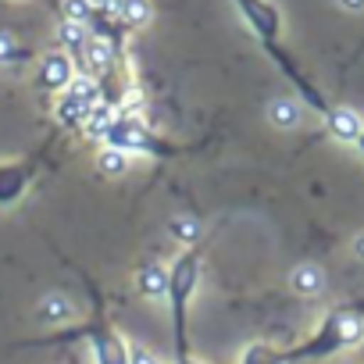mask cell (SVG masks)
I'll list each match as a JSON object with an SVG mask.
<instances>
[{
    "mask_svg": "<svg viewBox=\"0 0 364 364\" xmlns=\"http://www.w3.org/2000/svg\"><path fill=\"white\" fill-rule=\"evenodd\" d=\"M129 150H122V146H111V143H104V150L97 154V168L104 171V175H111V178H118V175H125L129 171Z\"/></svg>",
    "mask_w": 364,
    "mask_h": 364,
    "instance_id": "obj_15",
    "label": "cell"
},
{
    "mask_svg": "<svg viewBox=\"0 0 364 364\" xmlns=\"http://www.w3.org/2000/svg\"><path fill=\"white\" fill-rule=\"evenodd\" d=\"M72 314H75V307H72V300H68V296H61V293L43 296V300H40V307H36V318H40L43 325H65Z\"/></svg>",
    "mask_w": 364,
    "mask_h": 364,
    "instance_id": "obj_14",
    "label": "cell"
},
{
    "mask_svg": "<svg viewBox=\"0 0 364 364\" xmlns=\"http://www.w3.org/2000/svg\"><path fill=\"white\" fill-rule=\"evenodd\" d=\"M289 286L300 293V296H318L325 289V272L318 264H296L289 272Z\"/></svg>",
    "mask_w": 364,
    "mask_h": 364,
    "instance_id": "obj_12",
    "label": "cell"
},
{
    "mask_svg": "<svg viewBox=\"0 0 364 364\" xmlns=\"http://www.w3.org/2000/svg\"><path fill=\"white\" fill-rule=\"evenodd\" d=\"M357 146H360V150H364V136H360V139H357Z\"/></svg>",
    "mask_w": 364,
    "mask_h": 364,
    "instance_id": "obj_27",
    "label": "cell"
},
{
    "mask_svg": "<svg viewBox=\"0 0 364 364\" xmlns=\"http://www.w3.org/2000/svg\"><path fill=\"white\" fill-rule=\"evenodd\" d=\"M240 364H282V357H279V350H272V346H247Z\"/></svg>",
    "mask_w": 364,
    "mask_h": 364,
    "instance_id": "obj_20",
    "label": "cell"
},
{
    "mask_svg": "<svg viewBox=\"0 0 364 364\" xmlns=\"http://www.w3.org/2000/svg\"><path fill=\"white\" fill-rule=\"evenodd\" d=\"M168 300L175 311V343H178V357H186V304L197 293V279H200V254L186 250L178 254L168 268Z\"/></svg>",
    "mask_w": 364,
    "mask_h": 364,
    "instance_id": "obj_2",
    "label": "cell"
},
{
    "mask_svg": "<svg viewBox=\"0 0 364 364\" xmlns=\"http://www.w3.org/2000/svg\"><path fill=\"white\" fill-rule=\"evenodd\" d=\"M104 143H111V146H122V150H129V154H146V157H164V154H175L171 146H161L157 139H154V132L136 118V114H122L118 111V118L111 122V129L104 132Z\"/></svg>",
    "mask_w": 364,
    "mask_h": 364,
    "instance_id": "obj_3",
    "label": "cell"
},
{
    "mask_svg": "<svg viewBox=\"0 0 364 364\" xmlns=\"http://www.w3.org/2000/svg\"><path fill=\"white\" fill-rule=\"evenodd\" d=\"M90 4H93L97 11H107V4H111V0H90Z\"/></svg>",
    "mask_w": 364,
    "mask_h": 364,
    "instance_id": "obj_25",
    "label": "cell"
},
{
    "mask_svg": "<svg viewBox=\"0 0 364 364\" xmlns=\"http://www.w3.org/2000/svg\"><path fill=\"white\" fill-rule=\"evenodd\" d=\"M29 178H33V164H22V161L0 164V208L18 204L29 190Z\"/></svg>",
    "mask_w": 364,
    "mask_h": 364,
    "instance_id": "obj_5",
    "label": "cell"
},
{
    "mask_svg": "<svg viewBox=\"0 0 364 364\" xmlns=\"http://www.w3.org/2000/svg\"><path fill=\"white\" fill-rule=\"evenodd\" d=\"M118 118V111L111 107V104H93V111H90V118H86V125H82V132L86 136H93V139H104V132L111 129V122Z\"/></svg>",
    "mask_w": 364,
    "mask_h": 364,
    "instance_id": "obj_16",
    "label": "cell"
},
{
    "mask_svg": "<svg viewBox=\"0 0 364 364\" xmlns=\"http://www.w3.org/2000/svg\"><path fill=\"white\" fill-rule=\"evenodd\" d=\"M129 364H164V360L146 346H129Z\"/></svg>",
    "mask_w": 364,
    "mask_h": 364,
    "instance_id": "obj_22",
    "label": "cell"
},
{
    "mask_svg": "<svg viewBox=\"0 0 364 364\" xmlns=\"http://www.w3.org/2000/svg\"><path fill=\"white\" fill-rule=\"evenodd\" d=\"M171 236H175L178 243L193 247V243L200 240V222H197V218H186V215H182V218H175V222H171Z\"/></svg>",
    "mask_w": 364,
    "mask_h": 364,
    "instance_id": "obj_18",
    "label": "cell"
},
{
    "mask_svg": "<svg viewBox=\"0 0 364 364\" xmlns=\"http://www.w3.org/2000/svg\"><path fill=\"white\" fill-rule=\"evenodd\" d=\"M22 58H26V50L15 43V36L0 33V65H15V61H22Z\"/></svg>",
    "mask_w": 364,
    "mask_h": 364,
    "instance_id": "obj_21",
    "label": "cell"
},
{
    "mask_svg": "<svg viewBox=\"0 0 364 364\" xmlns=\"http://www.w3.org/2000/svg\"><path fill=\"white\" fill-rule=\"evenodd\" d=\"M353 254H357V257H360V261H364V232H360V236H357V240H353Z\"/></svg>",
    "mask_w": 364,
    "mask_h": 364,
    "instance_id": "obj_24",
    "label": "cell"
},
{
    "mask_svg": "<svg viewBox=\"0 0 364 364\" xmlns=\"http://www.w3.org/2000/svg\"><path fill=\"white\" fill-rule=\"evenodd\" d=\"M146 22H150V4H146V0H125L122 26H129V29H143Z\"/></svg>",
    "mask_w": 364,
    "mask_h": 364,
    "instance_id": "obj_17",
    "label": "cell"
},
{
    "mask_svg": "<svg viewBox=\"0 0 364 364\" xmlns=\"http://www.w3.org/2000/svg\"><path fill=\"white\" fill-rule=\"evenodd\" d=\"M86 336H90V343H93L97 364H129V346H125L111 328H90Z\"/></svg>",
    "mask_w": 364,
    "mask_h": 364,
    "instance_id": "obj_6",
    "label": "cell"
},
{
    "mask_svg": "<svg viewBox=\"0 0 364 364\" xmlns=\"http://www.w3.org/2000/svg\"><path fill=\"white\" fill-rule=\"evenodd\" d=\"M325 125H328V132H332L336 139H343V143H357V139L364 136V122H360V114L350 111V107H332V111L325 114Z\"/></svg>",
    "mask_w": 364,
    "mask_h": 364,
    "instance_id": "obj_7",
    "label": "cell"
},
{
    "mask_svg": "<svg viewBox=\"0 0 364 364\" xmlns=\"http://www.w3.org/2000/svg\"><path fill=\"white\" fill-rule=\"evenodd\" d=\"M58 43H61V50H68L72 58H82V50H86V43H90V26H86V22L61 18V26H58Z\"/></svg>",
    "mask_w": 364,
    "mask_h": 364,
    "instance_id": "obj_10",
    "label": "cell"
},
{
    "mask_svg": "<svg viewBox=\"0 0 364 364\" xmlns=\"http://www.w3.org/2000/svg\"><path fill=\"white\" fill-rule=\"evenodd\" d=\"M364 339V318H360V311H353V307H339V311H332L321 325H318V332L311 336V339H304V343H296L293 350H279V357H282V364H293V360H321V357H332V353H339V350H350V346H357Z\"/></svg>",
    "mask_w": 364,
    "mask_h": 364,
    "instance_id": "obj_1",
    "label": "cell"
},
{
    "mask_svg": "<svg viewBox=\"0 0 364 364\" xmlns=\"http://www.w3.org/2000/svg\"><path fill=\"white\" fill-rule=\"evenodd\" d=\"M168 275H171V272H168L164 264L150 261V264L139 268V275H136V289H139L143 296H150V300L168 296Z\"/></svg>",
    "mask_w": 364,
    "mask_h": 364,
    "instance_id": "obj_8",
    "label": "cell"
},
{
    "mask_svg": "<svg viewBox=\"0 0 364 364\" xmlns=\"http://www.w3.org/2000/svg\"><path fill=\"white\" fill-rule=\"evenodd\" d=\"M300 118H304V111H300V104H296L293 97H275V100L268 104V122H272L275 129H282V132L296 129Z\"/></svg>",
    "mask_w": 364,
    "mask_h": 364,
    "instance_id": "obj_11",
    "label": "cell"
},
{
    "mask_svg": "<svg viewBox=\"0 0 364 364\" xmlns=\"http://www.w3.org/2000/svg\"><path fill=\"white\" fill-rule=\"evenodd\" d=\"M79 61H82V72L104 75V72H111V65H114V47H111L107 40H90Z\"/></svg>",
    "mask_w": 364,
    "mask_h": 364,
    "instance_id": "obj_9",
    "label": "cell"
},
{
    "mask_svg": "<svg viewBox=\"0 0 364 364\" xmlns=\"http://www.w3.org/2000/svg\"><path fill=\"white\" fill-rule=\"evenodd\" d=\"M343 11H364V0H339Z\"/></svg>",
    "mask_w": 364,
    "mask_h": 364,
    "instance_id": "obj_23",
    "label": "cell"
},
{
    "mask_svg": "<svg viewBox=\"0 0 364 364\" xmlns=\"http://www.w3.org/2000/svg\"><path fill=\"white\" fill-rule=\"evenodd\" d=\"M61 15L65 18H72V22H93V15H97V8L90 4V0H61Z\"/></svg>",
    "mask_w": 364,
    "mask_h": 364,
    "instance_id": "obj_19",
    "label": "cell"
},
{
    "mask_svg": "<svg viewBox=\"0 0 364 364\" xmlns=\"http://www.w3.org/2000/svg\"><path fill=\"white\" fill-rule=\"evenodd\" d=\"M72 79H75V61H72L68 50H50V54L40 61V86H43V90L61 93V90H68Z\"/></svg>",
    "mask_w": 364,
    "mask_h": 364,
    "instance_id": "obj_4",
    "label": "cell"
},
{
    "mask_svg": "<svg viewBox=\"0 0 364 364\" xmlns=\"http://www.w3.org/2000/svg\"><path fill=\"white\" fill-rule=\"evenodd\" d=\"M178 364H204V360H190V357H178Z\"/></svg>",
    "mask_w": 364,
    "mask_h": 364,
    "instance_id": "obj_26",
    "label": "cell"
},
{
    "mask_svg": "<svg viewBox=\"0 0 364 364\" xmlns=\"http://www.w3.org/2000/svg\"><path fill=\"white\" fill-rule=\"evenodd\" d=\"M90 111H93V104H86V100H79L72 93H61V100H58V122L68 125V129H82L86 118H90Z\"/></svg>",
    "mask_w": 364,
    "mask_h": 364,
    "instance_id": "obj_13",
    "label": "cell"
}]
</instances>
